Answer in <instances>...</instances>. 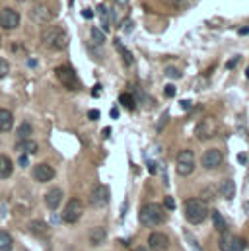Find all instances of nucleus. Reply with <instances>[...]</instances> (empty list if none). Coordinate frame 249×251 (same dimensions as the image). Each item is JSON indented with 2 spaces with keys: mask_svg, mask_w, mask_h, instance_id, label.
Here are the masks:
<instances>
[{
  "mask_svg": "<svg viewBox=\"0 0 249 251\" xmlns=\"http://www.w3.org/2000/svg\"><path fill=\"white\" fill-rule=\"evenodd\" d=\"M181 107H191V101H181Z\"/></svg>",
  "mask_w": 249,
  "mask_h": 251,
  "instance_id": "obj_45",
  "label": "nucleus"
},
{
  "mask_svg": "<svg viewBox=\"0 0 249 251\" xmlns=\"http://www.w3.org/2000/svg\"><path fill=\"white\" fill-rule=\"evenodd\" d=\"M115 47H117V51H119V55H121V59H123L124 66H132L134 64V59H132V53L124 47L121 41H115Z\"/></svg>",
  "mask_w": 249,
  "mask_h": 251,
  "instance_id": "obj_23",
  "label": "nucleus"
},
{
  "mask_svg": "<svg viewBox=\"0 0 249 251\" xmlns=\"http://www.w3.org/2000/svg\"><path fill=\"white\" fill-rule=\"evenodd\" d=\"M18 25H20V14L16 10H12V8H2L0 10V27L12 31Z\"/></svg>",
  "mask_w": 249,
  "mask_h": 251,
  "instance_id": "obj_10",
  "label": "nucleus"
},
{
  "mask_svg": "<svg viewBox=\"0 0 249 251\" xmlns=\"http://www.w3.org/2000/svg\"><path fill=\"white\" fill-rule=\"evenodd\" d=\"M8 70H10V64H8V61L0 59V78H4V76L8 74Z\"/></svg>",
  "mask_w": 249,
  "mask_h": 251,
  "instance_id": "obj_30",
  "label": "nucleus"
},
{
  "mask_svg": "<svg viewBox=\"0 0 249 251\" xmlns=\"http://www.w3.org/2000/svg\"><path fill=\"white\" fill-rule=\"evenodd\" d=\"M92 41H94V43H98V45L105 43V31H103V29L94 27V29H92Z\"/></svg>",
  "mask_w": 249,
  "mask_h": 251,
  "instance_id": "obj_27",
  "label": "nucleus"
},
{
  "mask_svg": "<svg viewBox=\"0 0 249 251\" xmlns=\"http://www.w3.org/2000/svg\"><path fill=\"white\" fill-rule=\"evenodd\" d=\"M187 0H164V4L168 6H179V4H185Z\"/></svg>",
  "mask_w": 249,
  "mask_h": 251,
  "instance_id": "obj_34",
  "label": "nucleus"
},
{
  "mask_svg": "<svg viewBox=\"0 0 249 251\" xmlns=\"http://www.w3.org/2000/svg\"><path fill=\"white\" fill-rule=\"evenodd\" d=\"M119 101H121V105H124V107L130 109V111L136 109V98H134L132 94H126V92L121 94V96H119Z\"/></svg>",
  "mask_w": 249,
  "mask_h": 251,
  "instance_id": "obj_24",
  "label": "nucleus"
},
{
  "mask_svg": "<svg viewBox=\"0 0 249 251\" xmlns=\"http://www.w3.org/2000/svg\"><path fill=\"white\" fill-rule=\"evenodd\" d=\"M90 202L96 208L107 206V202H109V189L105 187V185H98V187L92 191V195H90Z\"/></svg>",
  "mask_w": 249,
  "mask_h": 251,
  "instance_id": "obj_11",
  "label": "nucleus"
},
{
  "mask_svg": "<svg viewBox=\"0 0 249 251\" xmlns=\"http://www.w3.org/2000/svg\"><path fill=\"white\" fill-rule=\"evenodd\" d=\"M18 164H20L22 168H27V166H29V158H27V154H22V156L18 158Z\"/></svg>",
  "mask_w": 249,
  "mask_h": 251,
  "instance_id": "obj_32",
  "label": "nucleus"
},
{
  "mask_svg": "<svg viewBox=\"0 0 249 251\" xmlns=\"http://www.w3.org/2000/svg\"><path fill=\"white\" fill-rule=\"evenodd\" d=\"M12 246H14V240L8 232H0V251H12Z\"/></svg>",
  "mask_w": 249,
  "mask_h": 251,
  "instance_id": "obj_25",
  "label": "nucleus"
},
{
  "mask_svg": "<svg viewBox=\"0 0 249 251\" xmlns=\"http://www.w3.org/2000/svg\"><path fill=\"white\" fill-rule=\"evenodd\" d=\"M100 94H101V86H96V88L92 90V96H94V98H98Z\"/></svg>",
  "mask_w": 249,
  "mask_h": 251,
  "instance_id": "obj_37",
  "label": "nucleus"
},
{
  "mask_svg": "<svg viewBox=\"0 0 249 251\" xmlns=\"http://www.w3.org/2000/svg\"><path fill=\"white\" fill-rule=\"evenodd\" d=\"M16 150H18V152H22V154H35L39 148H37V144H35L33 140L22 138V140L16 144Z\"/></svg>",
  "mask_w": 249,
  "mask_h": 251,
  "instance_id": "obj_18",
  "label": "nucleus"
},
{
  "mask_svg": "<svg viewBox=\"0 0 249 251\" xmlns=\"http://www.w3.org/2000/svg\"><path fill=\"white\" fill-rule=\"evenodd\" d=\"M55 76L59 78V82H61L66 90H78V88H80V80H78L74 68L68 66V64L57 66V68H55Z\"/></svg>",
  "mask_w": 249,
  "mask_h": 251,
  "instance_id": "obj_4",
  "label": "nucleus"
},
{
  "mask_svg": "<svg viewBox=\"0 0 249 251\" xmlns=\"http://www.w3.org/2000/svg\"><path fill=\"white\" fill-rule=\"evenodd\" d=\"M238 63H240V57H234L230 63H226V68H230V70H232V68H234V66H236Z\"/></svg>",
  "mask_w": 249,
  "mask_h": 251,
  "instance_id": "obj_35",
  "label": "nucleus"
},
{
  "mask_svg": "<svg viewBox=\"0 0 249 251\" xmlns=\"http://www.w3.org/2000/svg\"><path fill=\"white\" fill-rule=\"evenodd\" d=\"M111 117L117 119V117H119V111H117V109H111Z\"/></svg>",
  "mask_w": 249,
  "mask_h": 251,
  "instance_id": "obj_42",
  "label": "nucleus"
},
{
  "mask_svg": "<svg viewBox=\"0 0 249 251\" xmlns=\"http://www.w3.org/2000/svg\"><path fill=\"white\" fill-rule=\"evenodd\" d=\"M55 177V170L49 166V164H39L33 168V179L39 181V183H47Z\"/></svg>",
  "mask_w": 249,
  "mask_h": 251,
  "instance_id": "obj_14",
  "label": "nucleus"
},
{
  "mask_svg": "<svg viewBox=\"0 0 249 251\" xmlns=\"http://www.w3.org/2000/svg\"><path fill=\"white\" fill-rule=\"evenodd\" d=\"M132 251H150L148 248H144V246H140V248H134Z\"/></svg>",
  "mask_w": 249,
  "mask_h": 251,
  "instance_id": "obj_44",
  "label": "nucleus"
},
{
  "mask_svg": "<svg viewBox=\"0 0 249 251\" xmlns=\"http://www.w3.org/2000/svg\"><path fill=\"white\" fill-rule=\"evenodd\" d=\"M238 162H240V164H248V154H240V156H238Z\"/></svg>",
  "mask_w": 249,
  "mask_h": 251,
  "instance_id": "obj_38",
  "label": "nucleus"
},
{
  "mask_svg": "<svg viewBox=\"0 0 249 251\" xmlns=\"http://www.w3.org/2000/svg\"><path fill=\"white\" fill-rule=\"evenodd\" d=\"M138 218H140V224L142 226H148V228H154V226H160L166 216H164V208L156 202H148L140 208L138 212Z\"/></svg>",
  "mask_w": 249,
  "mask_h": 251,
  "instance_id": "obj_2",
  "label": "nucleus"
},
{
  "mask_svg": "<svg viewBox=\"0 0 249 251\" xmlns=\"http://www.w3.org/2000/svg\"><path fill=\"white\" fill-rule=\"evenodd\" d=\"M185 218L191 224H202L208 218V206L202 199H189L185 202Z\"/></svg>",
  "mask_w": 249,
  "mask_h": 251,
  "instance_id": "obj_3",
  "label": "nucleus"
},
{
  "mask_svg": "<svg viewBox=\"0 0 249 251\" xmlns=\"http://www.w3.org/2000/svg\"><path fill=\"white\" fill-rule=\"evenodd\" d=\"M90 244L92 246H101L103 242H105V238H107V234H105V230L103 228H94L92 232H90Z\"/></svg>",
  "mask_w": 249,
  "mask_h": 251,
  "instance_id": "obj_22",
  "label": "nucleus"
},
{
  "mask_svg": "<svg viewBox=\"0 0 249 251\" xmlns=\"http://www.w3.org/2000/svg\"><path fill=\"white\" fill-rule=\"evenodd\" d=\"M220 195H222L224 199L232 201V199L236 197V183H234L232 179H224V181L220 183Z\"/></svg>",
  "mask_w": 249,
  "mask_h": 251,
  "instance_id": "obj_20",
  "label": "nucleus"
},
{
  "mask_svg": "<svg viewBox=\"0 0 249 251\" xmlns=\"http://www.w3.org/2000/svg\"><path fill=\"white\" fill-rule=\"evenodd\" d=\"M41 41L51 51H64L68 47V35L62 27H47L41 33Z\"/></svg>",
  "mask_w": 249,
  "mask_h": 251,
  "instance_id": "obj_1",
  "label": "nucleus"
},
{
  "mask_svg": "<svg viewBox=\"0 0 249 251\" xmlns=\"http://www.w3.org/2000/svg\"><path fill=\"white\" fill-rule=\"evenodd\" d=\"M84 214V202L80 199H70L64 206V212H62V222L66 224H76Z\"/></svg>",
  "mask_w": 249,
  "mask_h": 251,
  "instance_id": "obj_5",
  "label": "nucleus"
},
{
  "mask_svg": "<svg viewBox=\"0 0 249 251\" xmlns=\"http://www.w3.org/2000/svg\"><path fill=\"white\" fill-rule=\"evenodd\" d=\"M18 138L22 140V138H29L31 136V132H33V128H31V125L29 123H22V125L18 126Z\"/></svg>",
  "mask_w": 249,
  "mask_h": 251,
  "instance_id": "obj_26",
  "label": "nucleus"
},
{
  "mask_svg": "<svg viewBox=\"0 0 249 251\" xmlns=\"http://www.w3.org/2000/svg\"><path fill=\"white\" fill-rule=\"evenodd\" d=\"M62 197H64V193H62L61 187L49 189V191L45 193V204H47V208H49V210H57V208L61 206Z\"/></svg>",
  "mask_w": 249,
  "mask_h": 251,
  "instance_id": "obj_15",
  "label": "nucleus"
},
{
  "mask_svg": "<svg viewBox=\"0 0 249 251\" xmlns=\"http://www.w3.org/2000/svg\"><path fill=\"white\" fill-rule=\"evenodd\" d=\"M132 27V24H130V20H126V24H124V31H128Z\"/></svg>",
  "mask_w": 249,
  "mask_h": 251,
  "instance_id": "obj_41",
  "label": "nucleus"
},
{
  "mask_svg": "<svg viewBox=\"0 0 249 251\" xmlns=\"http://www.w3.org/2000/svg\"><path fill=\"white\" fill-rule=\"evenodd\" d=\"M164 206H166L168 210H175L177 204H175V201H174L172 197H166V199H164Z\"/></svg>",
  "mask_w": 249,
  "mask_h": 251,
  "instance_id": "obj_31",
  "label": "nucleus"
},
{
  "mask_svg": "<svg viewBox=\"0 0 249 251\" xmlns=\"http://www.w3.org/2000/svg\"><path fill=\"white\" fill-rule=\"evenodd\" d=\"M148 248L152 251H168L170 248V238L162 232H154L150 238H148Z\"/></svg>",
  "mask_w": 249,
  "mask_h": 251,
  "instance_id": "obj_13",
  "label": "nucleus"
},
{
  "mask_svg": "<svg viewBox=\"0 0 249 251\" xmlns=\"http://www.w3.org/2000/svg\"><path fill=\"white\" fill-rule=\"evenodd\" d=\"M53 16H55V12L47 4H35L29 10V18L33 20V24H49L53 20Z\"/></svg>",
  "mask_w": 249,
  "mask_h": 251,
  "instance_id": "obj_9",
  "label": "nucleus"
},
{
  "mask_svg": "<svg viewBox=\"0 0 249 251\" xmlns=\"http://www.w3.org/2000/svg\"><path fill=\"white\" fill-rule=\"evenodd\" d=\"M246 76H248V78H249V68H248V70H246Z\"/></svg>",
  "mask_w": 249,
  "mask_h": 251,
  "instance_id": "obj_48",
  "label": "nucleus"
},
{
  "mask_svg": "<svg viewBox=\"0 0 249 251\" xmlns=\"http://www.w3.org/2000/svg\"><path fill=\"white\" fill-rule=\"evenodd\" d=\"M117 2H119V6H126V2H128V0H117Z\"/></svg>",
  "mask_w": 249,
  "mask_h": 251,
  "instance_id": "obj_46",
  "label": "nucleus"
},
{
  "mask_svg": "<svg viewBox=\"0 0 249 251\" xmlns=\"http://www.w3.org/2000/svg\"><path fill=\"white\" fill-rule=\"evenodd\" d=\"M246 210L249 212V202H246Z\"/></svg>",
  "mask_w": 249,
  "mask_h": 251,
  "instance_id": "obj_47",
  "label": "nucleus"
},
{
  "mask_svg": "<svg viewBox=\"0 0 249 251\" xmlns=\"http://www.w3.org/2000/svg\"><path fill=\"white\" fill-rule=\"evenodd\" d=\"M246 33H249V25L248 27H242V29H240V35H246Z\"/></svg>",
  "mask_w": 249,
  "mask_h": 251,
  "instance_id": "obj_43",
  "label": "nucleus"
},
{
  "mask_svg": "<svg viewBox=\"0 0 249 251\" xmlns=\"http://www.w3.org/2000/svg\"><path fill=\"white\" fill-rule=\"evenodd\" d=\"M82 16H84V18H92V16H94V12H92V10H84V12H82Z\"/></svg>",
  "mask_w": 249,
  "mask_h": 251,
  "instance_id": "obj_39",
  "label": "nucleus"
},
{
  "mask_svg": "<svg viewBox=\"0 0 249 251\" xmlns=\"http://www.w3.org/2000/svg\"><path fill=\"white\" fill-rule=\"evenodd\" d=\"M210 216H212V224H214V228H216V232H220V234H224V232L228 230V224H226V218H222V214H220L218 210H212V212H210Z\"/></svg>",
  "mask_w": 249,
  "mask_h": 251,
  "instance_id": "obj_21",
  "label": "nucleus"
},
{
  "mask_svg": "<svg viewBox=\"0 0 249 251\" xmlns=\"http://www.w3.org/2000/svg\"><path fill=\"white\" fill-rule=\"evenodd\" d=\"M18 2H24V0H18Z\"/></svg>",
  "mask_w": 249,
  "mask_h": 251,
  "instance_id": "obj_49",
  "label": "nucleus"
},
{
  "mask_svg": "<svg viewBox=\"0 0 249 251\" xmlns=\"http://www.w3.org/2000/svg\"><path fill=\"white\" fill-rule=\"evenodd\" d=\"M164 74H166L168 78H181V70H179V68H174V66H166Z\"/></svg>",
  "mask_w": 249,
  "mask_h": 251,
  "instance_id": "obj_29",
  "label": "nucleus"
},
{
  "mask_svg": "<svg viewBox=\"0 0 249 251\" xmlns=\"http://www.w3.org/2000/svg\"><path fill=\"white\" fill-rule=\"evenodd\" d=\"M12 172H14L12 160H10L8 156L0 154V179H8V177L12 176Z\"/></svg>",
  "mask_w": 249,
  "mask_h": 251,
  "instance_id": "obj_17",
  "label": "nucleus"
},
{
  "mask_svg": "<svg viewBox=\"0 0 249 251\" xmlns=\"http://www.w3.org/2000/svg\"><path fill=\"white\" fill-rule=\"evenodd\" d=\"M216 132H218V123H216L214 117H204L199 125L195 126V136L199 140H210V138L216 136Z\"/></svg>",
  "mask_w": 249,
  "mask_h": 251,
  "instance_id": "obj_6",
  "label": "nucleus"
},
{
  "mask_svg": "<svg viewBox=\"0 0 249 251\" xmlns=\"http://www.w3.org/2000/svg\"><path fill=\"white\" fill-rule=\"evenodd\" d=\"M98 14H100V18H101L103 31H107V27H109V18H107V10H105V6H103V4H100V6H98Z\"/></svg>",
  "mask_w": 249,
  "mask_h": 251,
  "instance_id": "obj_28",
  "label": "nucleus"
},
{
  "mask_svg": "<svg viewBox=\"0 0 249 251\" xmlns=\"http://www.w3.org/2000/svg\"><path fill=\"white\" fill-rule=\"evenodd\" d=\"M218 248L220 251H244L248 248L246 240L238 238V236H232V234H222L220 236V242H218Z\"/></svg>",
  "mask_w": 249,
  "mask_h": 251,
  "instance_id": "obj_8",
  "label": "nucleus"
},
{
  "mask_svg": "<svg viewBox=\"0 0 249 251\" xmlns=\"http://www.w3.org/2000/svg\"><path fill=\"white\" fill-rule=\"evenodd\" d=\"M14 126V115L10 109L0 107V132H10Z\"/></svg>",
  "mask_w": 249,
  "mask_h": 251,
  "instance_id": "obj_16",
  "label": "nucleus"
},
{
  "mask_svg": "<svg viewBox=\"0 0 249 251\" xmlns=\"http://www.w3.org/2000/svg\"><path fill=\"white\" fill-rule=\"evenodd\" d=\"M164 92H166V96H170V98H172V96H175V86H172V84H168Z\"/></svg>",
  "mask_w": 249,
  "mask_h": 251,
  "instance_id": "obj_33",
  "label": "nucleus"
},
{
  "mask_svg": "<svg viewBox=\"0 0 249 251\" xmlns=\"http://www.w3.org/2000/svg\"><path fill=\"white\" fill-rule=\"evenodd\" d=\"M29 230L35 236H49V224L43 220H31L29 222Z\"/></svg>",
  "mask_w": 249,
  "mask_h": 251,
  "instance_id": "obj_19",
  "label": "nucleus"
},
{
  "mask_svg": "<svg viewBox=\"0 0 249 251\" xmlns=\"http://www.w3.org/2000/svg\"><path fill=\"white\" fill-rule=\"evenodd\" d=\"M222 160H224L222 152L216 150V148H210V150H206L202 154V168L204 170H214V168H218L222 164Z\"/></svg>",
  "mask_w": 249,
  "mask_h": 251,
  "instance_id": "obj_12",
  "label": "nucleus"
},
{
  "mask_svg": "<svg viewBox=\"0 0 249 251\" xmlns=\"http://www.w3.org/2000/svg\"><path fill=\"white\" fill-rule=\"evenodd\" d=\"M148 168H150V174H156V164L154 162H148Z\"/></svg>",
  "mask_w": 249,
  "mask_h": 251,
  "instance_id": "obj_40",
  "label": "nucleus"
},
{
  "mask_svg": "<svg viewBox=\"0 0 249 251\" xmlns=\"http://www.w3.org/2000/svg\"><path fill=\"white\" fill-rule=\"evenodd\" d=\"M88 117H90V119H92V121H96V119H98V117H100V111H98V109H92V111H90V113H88Z\"/></svg>",
  "mask_w": 249,
  "mask_h": 251,
  "instance_id": "obj_36",
  "label": "nucleus"
},
{
  "mask_svg": "<svg viewBox=\"0 0 249 251\" xmlns=\"http://www.w3.org/2000/svg\"><path fill=\"white\" fill-rule=\"evenodd\" d=\"M175 168H177V174H179L181 177L191 176L193 170H195V154H193L191 150H181V152L177 154V164H175Z\"/></svg>",
  "mask_w": 249,
  "mask_h": 251,
  "instance_id": "obj_7",
  "label": "nucleus"
},
{
  "mask_svg": "<svg viewBox=\"0 0 249 251\" xmlns=\"http://www.w3.org/2000/svg\"><path fill=\"white\" fill-rule=\"evenodd\" d=\"M70 2H72V0H70Z\"/></svg>",
  "mask_w": 249,
  "mask_h": 251,
  "instance_id": "obj_50",
  "label": "nucleus"
}]
</instances>
